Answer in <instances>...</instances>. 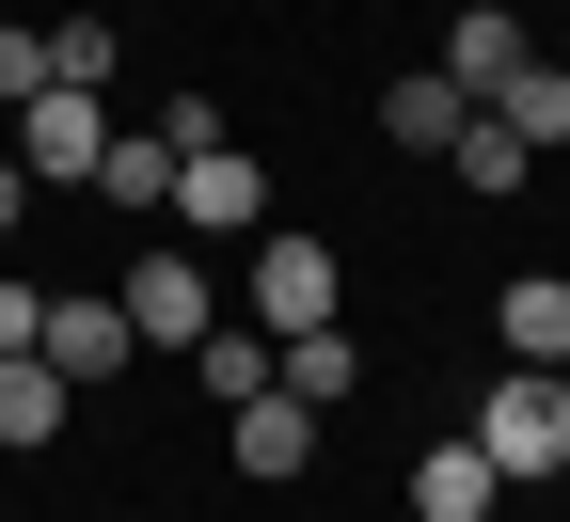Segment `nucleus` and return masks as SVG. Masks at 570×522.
Masks as SVG:
<instances>
[{"mask_svg": "<svg viewBox=\"0 0 570 522\" xmlns=\"http://www.w3.org/2000/svg\"><path fill=\"white\" fill-rule=\"evenodd\" d=\"M254 269H238V317L285 348V333H317V317H348V269H333V238H302V221H254L238 238Z\"/></svg>", "mask_w": 570, "mask_h": 522, "instance_id": "1", "label": "nucleus"}, {"mask_svg": "<svg viewBox=\"0 0 570 522\" xmlns=\"http://www.w3.org/2000/svg\"><path fill=\"white\" fill-rule=\"evenodd\" d=\"M475 460L508 475V491L523 475H570V364H508V381L475 396Z\"/></svg>", "mask_w": 570, "mask_h": 522, "instance_id": "2", "label": "nucleus"}, {"mask_svg": "<svg viewBox=\"0 0 570 522\" xmlns=\"http://www.w3.org/2000/svg\"><path fill=\"white\" fill-rule=\"evenodd\" d=\"M17 142H0V159H17L32 190H96V142H111V96H80V80H48L32 111H0Z\"/></svg>", "mask_w": 570, "mask_h": 522, "instance_id": "3", "label": "nucleus"}, {"mask_svg": "<svg viewBox=\"0 0 570 522\" xmlns=\"http://www.w3.org/2000/svg\"><path fill=\"white\" fill-rule=\"evenodd\" d=\"M175 221H190V238H254V221H269V159H254V142H190V159H175Z\"/></svg>", "mask_w": 570, "mask_h": 522, "instance_id": "4", "label": "nucleus"}, {"mask_svg": "<svg viewBox=\"0 0 570 522\" xmlns=\"http://www.w3.org/2000/svg\"><path fill=\"white\" fill-rule=\"evenodd\" d=\"M206 317H223L206 254H127V333H142V348H190Z\"/></svg>", "mask_w": 570, "mask_h": 522, "instance_id": "5", "label": "nucleus"}, {"mask_svg": "<svg viewBox=\"0 0 570 522\" xmlns=\"http://www.w3.org/2000/svg\"><path fill=\"white\" fill-rule=\"evenodd\" d=\"M223 460H238L254 491H285V475H317V412L285 396V381H269V396H238V412H223Z\"/></svg>", "mask_w": 570, "mask_h": 522, "instance_id": "6", "label": "nucleus"}, {"mask_svg": "<svg viewBox=\"0 0 570 522\" xmlns=\"http://www.w3.org/2000/svg\"><path fill=\"white\" fill-rule=\"evenodd\" d=\"M523 63H539V48H523V0H460V32H444V80H460V96H508Z\"/></svg>", "mask_w": 570, "mask_h": 522, "instance_id": "7", "label": "nucleus"}, {"mask_svg": "<svg viewBox=\"0 0 570 522\" xmlns=\"http://www.w3.org/2000/svg\"><path fill=\"white\" fill-rule=\"evenodd\" d=\"M63 396H80V381H63L48 348H0V460H48V443H63Z\"/></svg>", "mask_w": 570, "mask_h": 522, "instance_id": "8", "label": "nucleus"}, {"mask_svg": "<svg viewBox=\"0 0 570 522\" xmlns=\"http://www.w3.org/2000/svg\"><path fill=\"white\" fill-rule=\"evenodd\" d=\"M32 348L63 364V381H111V364H127L142 333H127V302H96V285H63V302H48V333H32Z\"/></svg>", "mask_w": 570, "mask_h": 522, "instance_id": "9", "label": "nucleus"}, {"mask_svg": "<svg viewBox=\"0 0 570 522\" xmlns=\"http://www.w3.org/2000/svg\"><path fill=\"white\" fill-rule=\"evenodd\" d=\"M269 381L302 396V412H348V396H365V348H348V317H317V333H285V348H269Z\"/></svg>", "mask_w": 570, "mask_h": 522, "instance_id": "10", "label": "nucleus"}, {"mask_svg": "<svg viewBox=\"0 0 570 522\" xmlns=\"http://www.w3.org/2000/svg\"><path fill=\"white\" fill-rule=\"evenodd\" d=\"M96 190H111L127 221H175V127H111V142H96Z\"/></svg>", "mask_w": 570, "mask_h": 522, "instance_id": "11", "label": "nucleus"}, {"mask_svg": "<svg viewBox=\"0 0 570 522\" xmlns=\"http://www.w3.org/2000/svg\"><path fill=\"white\" fill-rule=\"evenodd\" d=\"M491 506H508V475L475 460V427H460V443H428V460H412V522H491Z\"/></svg>", "mask_w": 570, "mask_h": 522, "instance_id": "12", "label": "nucleus"}, {"mask_svg": "<svg viewBox=\"0 0 570 522\" xmlns=\"http://www.w3.org/2000/svg\"><path fill=\"white\" fill-rule=\"evenodd\" d=\"M460 127H475V96L444 80V63H412V80L381 96V142H412V159H444V142H460Z\"/></svg>", "mask_w": 570, "mask_h": 522, "instance_id": "13", "label": "nucleus"}, {"mask_svg": "<svg viewBox=\"0 0 570 522\" xmlns=\"http://www.w3.org/2000/svg\"><path fill=\"white\" fill-rule=\"evenodd\" d=\"M491 333H508V364H570V269H523L491 302Z\"/></svg>", "mask_w": 570, "mask_h": 522, "instance_id": "14", "label": "nucleus"}, {"mask_svg": "<svg viewBox=\"0 0 570 522\" xmlns=\"http://www.w3.org/2000/svg\"><path fill=\"white\" fill-rule=\"evenodd\" d=\"M475 111L539 159V142H570V63H523V80H508V96H475Z\"/></svg>", "mask_w": 570, "mask_h": 522, "instance_id": "15", "label": "nucleus"}, {"mask_svg": "<svg viewBox=\"0 0 570 522\" xmlns=\"http://www.w3.org/2000/svg\"><path fill=\"white\" fill-rule=\"evenodd\" d=\"M190 364H206V396H223V412H238V396H269V333H254V317H206V333H190Z\"/></svg>", "mask_w": 570, "mask_h": 522, "instance_id": "16", "label": "nucleus"}, {"mask_svg": "<svg viewBox=\"0 0 570 522\" xmlns=\"http://www.w3.org/2000/svg\"><path fill=\"white\" fill-rule=\"evenodd\" d=\"M444 175H460V190H475V206H508V190H523V175H539V159H523V142H508V127H491V111H475V127H460V142H444Z\"/></svg>", "mask_w": 570, "mask_h": 522, "instance_id": "17", "label": "nucleus"}, {"mask_svg": "<svg viewBox=\"0 0 570 522\" xmlns=\"http://www.w3.org/2000/svg\"><path fill=\"white\" fill-rule=\"evenodd\" d=\"M48 80H80V96H111V17H48Z\"/></svg>", "mask_w": 570, "mask_h": 522, "instance_id": "18", "label": "nucleus"}, {"mask_svg": "<svg viewBox=\"0 0 570 522\" xmlns=\"http://www.w3.org/2000/svg\"><path fill=\"white\" fill-rule=\"evenodd\" d=\"M32 96H48V32H32V17H0V111H32Z\"/></svg>", "mask_w": 570, "mask_h": 522, "instance_id": "19", "label": "nucleus"}, {"mask_svg": "<svg viewBox=\"0 0 570 522\" xmlns=\"http://www.w3.org/2000/svg\"><path fill=\"white\" fill-rule=\"evenodd\" d=\"M48 333V285H17V269H0V348H32Z\"/></svg>", "mask_w": 570, "mask_h": 522, "instance_id": "20", "label": "nucleus"}, {"mask_svg": "<svg viewBox=\"0 0 570 522\" xmlns=\"http://www.w3.org/2000/svg\"><path fill=\"white\" fill-rule=\"evenodd\" d=\"M17 206H32V175H17V159H0V238H17Z\"/></svg>", "mask_w": 570, "mask_h": 522, "instance_id": "21", "label": "nucleus"}, {"mask_svg": "<svg viewBox=\"0 0 570 522\" xmlns=\"http://www.w3.org/2000/svg\"><path fill=\"white\" fill-rule=\"evenodd\" d=\"M491 522H508V506H491Z\"/></svg>", "mask_w": 570, "mask_h": 522, "instance_id": "22", "label": "nucleus"}]
</instances>
